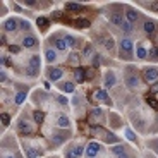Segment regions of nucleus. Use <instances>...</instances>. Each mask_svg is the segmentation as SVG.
Returning a JSON list of instances; mask_svg holds the SVG:
<instances>
[{
    "instance_id": "1",
    "label": "nucleus",
    "mask_w": 158,
    "mask_h": 158,
    "mask_svg": "<svg viewBox=\"0 0 158 158\" xmlns=\"http://www.w3.org/2000/svg\"><path fill=\"white\" fill-rule=\"evenodd\" d=\"M118 48V57L124 60H132L136 59V47H134V40L131 36H122L117 41Z\"/></svg>"
},
{
    "instance_id": "2",
    "label": "nucleus",
    "mask_w": 158,
    "mask_h": 158,
    "mask_svg": "<svg viewBox=\"0 0 158 158\" xmlns=\"http://www.w3.org/2000/svg\"><path fill=\"white\" fill-rule=\"evenodd\" d=\"M124 83H126V86L129 88L131 91H138L139 88H141V79H139V76H138V71L132 69V65H127L126 67Z\"/></svg>"
},
{
    "instance_id": "3",
    "label": "nucleus",
    "mask_w": 158,
    "mask_h": 158,
    "mask_svg": "<svg viewBox=\"0 0 158 158\" xmlns=\"http://www.w3.org/2000/svg\"><path fill=\"white\" fill-rule=\"evenodd\" d=\"M16 129L19 131L21 134H33L35 132V120H31L28 114H23L16 122Z\"/></svg>"
},
{
    "instance_id": "4",
    "label": "nucleus",
    "mask_w": 158,
    "mask_h": 158,
    "mask_svg": "<svg viewBox=\"0 0 158 158\" xmlns=\"http://www.w3.org/2000/svg\"><path fill=\"white\" fill-rule=\"evenodd\" d=\"M107 19L110 24H114L115 28H122V24L126 23V17H124V12H122V7H117V5H114V7L110 9V10H107Z\"/></svg>"
},
{
    "instance_id": "5",
    "label": "nucleus",
    "mask_w": 158,
    "mask_h": 158,
    "mask_svg": "<svg viewBox=\"0 0 158 158\" xmlns=\"http://www.w3.org/2000/svg\"><path fill=\"white\" fill-rule=\"evenodd\" d=\"M52 124L57 127V129H71V118H69L67 114H64V112H55V114L52 115Z\"/></svg>"
},
{
    "instance_id": "6",
    "label": "nucleus",
    "mask_w": 158,
    "mask_h": 158,
    "mask_svg": "<svg viewBox=\"0 0 158 158\" xmlns=\"http://www.w3.org/2000/svg\"><path fill=\"white\" fill-rule=\"evenodd\" d=\"M40 67H41V59H40V55H36V53L29 55L28 62H26V72H28V76H31V77L38 76Z\"/></svg>"
},
{
    "instance_id": "7",
    "label": "nucleus",
    "mask_w": 158,
    "mask_h": 158,
    "mask_svg": "<svg viewBox=\"0 0 158 158\" xmlns=\"http://www.w3.org/2000/svg\"><path fill=\"white\" fill-rule=\"evenodd\" d=\"M50 43L57 52H67L69 50V45L65 41V35H62V33H53L50 36Z\"/></svg>"
},
{
    "instance_id": "8",
    "label": "nucleus",
    "mask_w": 158,
    "mask_h": 158,
    "mask_svg": "<svg viewBox=\"0 0 158 158\" xmlns=\"http://www.w3.org/2000/svg\"><path fill=\"white\" fill-rule=\"evenodd\" d=\"M118 83V76L117 72L114 71V69H107L105 71V74H103V86H105V89H112V88H115Z\"/></svg>"
},
{
    "instance_id": "9",
    "label": "nucleus",
    "mask_w": 158,
    "mask_h": 158,
    "mask_svg": "<svg viewBox=\"0 0 158 158\" xmlns=\"http://www.w3.org/2000/svg\"><path fill=\"white\" fill-rule=\"evenodd\" d=\"M124 17H126L127 23H131L134 26V24H138L139 19H141V12H139L138 9H134L132 5H126V7H124Z\"/></svg>"
},
{
    "instance_id": "10",
    "label": "nucleus",
    "mask_w": 158,
    "mask_h": 158,
    "mask_svg": "<svg viewBox=\"0 0 158 158\" xmlns=\"http://www.w3.org/2000/svg\"><path fill=\"white\" fill-rule=\"evenodd\" d=\"M143 77L148 84H155L158 81V67L156 65H148L143 69Z\"/></svg>"
},
{
    "instance_id": "11",
    "label": "nucleus",
    "mask_w": 158,
    "mask_h": 158,
    "mask_svg": "<svg viewBox=\"0 0 158 158\" xmlns=\"http://www.w3.org/2000/svg\"><path fill=\"white\" fill-rule=\"evenodd\" d=\"M40 45V40L38 36L35 35V33H26V35L23 36V40H21V47L23 48H36Z\"/></svg>"
},
{
    "instance_id": "12",
    "label": "nucleus",
    "mask_w": 158,
    "mask_h": 158,
    "mask_svg": "<svg viewBox=\"0 0 158 158\" xmlns=\"http://www.w3.org/2000/svg\"><path fill=\"white\" fill-rule=\"evenodd\" d=\"M65 76V71H64L62 67H48L47 69V79L48 81H52V83H57L59 84V81Z\"/></svg>"
},
{
    "instance_id": "13",
    "label": "nucleus",
    "mask_w": 158,
    "mask_h": 158,
    "mask_svg": "<svg viewBox=\"0 0 158 158\" xmlns=\"http://www.w3.org/2000/svg\"><path fill=\"white\" fill-rule=\"evenodd\" d=\"M43 59H45V62H47L48 65H53V64L59 60V52L52 47V45H47L45 50H43Z\"/></svg>"
},
{
    "instance_id": "14",
    "label": "nucleus",
    "mask_w": 158,
    "mask_h": 158,
    "mask_svg": "<svg viewBox=\"0 0 158 158\" xmlns=\"http://www.w3.org/2000/svg\"><path fill=\"white\" fill-rule=\"evenodd\" d=\"M2 29H4V33L7 35V33H16L17 29H19V19L17 17H9V19L2 21Z\"/></svg>"
},
{
    "instance_id": "15",
    "label": "nucleus",
    "mask_w": 158,
    "mask_h": 158,
    "mask_svg": "<svg viewBox=\"0 0 158 158\" xmlns=\"http://www.w3.org/2000/svg\"><path fill=\"white\" fill-rule=\"evenodd\" d=\"M110 153L114 155L115 158H131V151L126 144H115V146H112Z\"/></svg>"
},
{
    "instance_id": "16",
    "label": "nucleus",
    "mask_w": 158,
    "mask_h": 158,
    "mask_svg": "<svg viewBox=\"0 0 158 158\" xmlns=\"http://www.w3.org/2000/svg\"><path fill=\"white\" fill-rule=\"evenodd\" d=\"M150 55V47L146 45V41H139L136 45V59L138 60H146Z\"/></svg>"
},
{
    "instance_id": "17",
    "label": "nucleus",
    "mask_w": 158,
    "mask_h": 158,
    "mask_svg": "<svg viewBox=\"0 0 158 158\" xmlns=\"http://www.w3.org/2000/svg\"><path fill=\"white\" fill-rule=\"evenodd\" d=\"M100 153H102V144L98 141L88 143V146H86V156L88 158H96Z\"/></svg>"
},
{
    "instance_id": "18",
    "label": "nucleus",
    "mask_w": 158,
    "mask_h": 158,
    "mask_svg": "<svg viewBox=\"0 0 158 158\" xmlns=\"http://www.w3.org/2000/svg\"><path fill=\"white\" fill-rule=\"evenodd\" d=\"M158 26L156 23H155L153 19H144L143 21V31H144V35L146 36H153L155 33H156Z\"/></svg>"
},
{
    "instance_id": "19",
    "label": "nucleus",
    "mask_w": 158,
    "mask_h": 158,
    "mask_svg": "<svg viewBox=\"0 0 158 158\" xmlns=\"http://www.w3.org/2000/svg\"><path fill=\"white\" fill-rule=\"evenodd\" d=\"M93 96H95V100H98V102H102V103H108V105H112V100H110V96H108L107 89L96 88V89L93 91Z\"/></svg>"
},
{
    "instance_id": "20",
    "label": "nucleus",
    "mask_w": 158,
    "mask_h": 158,
    "mask_svg": "<svg viewBox=\"0 0 158 158\" xmlns=\"http://www.w3.org/2000/svg\"><path fill=\"white\" fill-rule=\"evenodd\" d=\"M23 146H24V155H26V158H38L40 153H41V150L33 146L31 143H24Z\"/></svg>"
},
{
    "instance_id": "21",
    "label": "nucleus",
    "mask_w": 158,
    "mask_h": 158,
    "mask_svg": "<svg viewBox=\"0 0 158 158\" xmlns=\"http://www.w3.org/2000/svg\"><path fill=\"white\" fill-rule=\"evenodd\" d=\"M65 41H67L69 48H76L79 45H83V38H79L76 35H71V33H65Z\"/></svg>"
},
{
    "instance_id": "22",
    "label": "nucleus",
    "mask_w": 158,
    "mask_h": 158,
    "mask_svg": "<svg viewBox=\"0 0 158 158\" xmlns=\"http://www.w3.org/2000/svg\"><path fill=\"white\" fill-rule=\"evenodd\" d=\"M67 64L77 69L79 65H81V53H77V52H71V53H67Z\"/></svg>"
},
{
    "instance_id": "23",
    "label": "nucleus",
    "mask_w": 158,
    "mask_h": 158,
    "mask_svg": "<svg viewBox=\"0 0 158 158\" xmlns=\"http://www.w3.org/2000/svg\"><path fill=\"white\" fill-rule=\"evenodd\" d=\"M103 110L100 107H95V108H91V120L93 122H103Z\"/></svg>"
},
{
    "instance_id": "24",
    "label": "nucleus",
    "mask_w": 158,
    "mask_h": 158,
    "mask_svg": "<svg viewBox=\"0 0 158 158\" xmlns=\"http://www.w3.org/2000/svg\"><path fill=\"white\" fill-rule=\"evenodd\" d=\"M59 88L64 93H74L76 91V84L72 81H65V83H59Z\"/></svg>"
},
{
    "instance_id": "25",
    "label": "nucleus",
    "mask_w": 158,
    "mask_h": 158,
    "mask_svg": "<svg viewBox=\"0 0 158 158\" xmlns=\"http://www.w3.org/2000/svg\"><path fill=\"white\" fill-rule=\"evenodd\" d=\"M64 158H79L77 153H76V150H74V143L69 144V146H65V150H64Z\"/></svg>"
},
{
    "instance_id": "26",
    "label": "nucleus",
    "mask_w": 158,
    "mask_h": 158,
    "mask_svg": "<svg viewBox=\"0 0 158 158\" xmlns=\"http://www.w3.org/2000/svg\"><path fill=\"white\" fill-rule=\"evenodd\" d=\"M69 138V132L67 134H65V132H59V134H55V138H53V136H52V143H53V144H60V143H64L65 141V139Z\"/></svg>"
},
{
    "instance_id": "27",
    "label": "nucleus",
    "mask_w": 158,
    "mask_h": 158,
    "mask_svg": "<svg viewBox=\"0 0 158 158\" xmlns=\"http://www.w3.org/2000/svg\"><path fill=\"white\" fill-rule=\"evenodd\" d=\"M19 29L21 31H26V33H31V23L29 21H24V19H19Z\"/></svg>"
},
{
    "instance_id": "28",
    "label": "nucleus",
    "mask_w": 158,
    "mask_h": 158,
    "mask_svg": "<svg viewBox=\"0 0 158 158\" xmlns=\"http://www.w3.org/2000/svg\"><path fill=\"white\" fill-rule=\"evenodd\" d=\"M52 98L55 100V102L59 103V105H62V107H67V103H69V100L65 98V96H64V95H59V93H57V95H53V96H52Z\"/></svg>"
},
{
    "instance_id": "29",
    "label": "nucleus",
    "mask_w": 158,
    "mask_h": 158,
    "mask_svg": "<svg viewBox=\"0 0 158 158\" xmlns=\"http://www.w3.org/2000/svg\"><path fill=\"white\" fill-rule=\"evenodd\" d=\"M91 55H93V47H91L89 43H86L83 48V57L84 59H91Z\"/></svg>"
},
{
    "instance_id": "30",
    "label": "nucleus",
    "mask_w": 158,
    "mask_h": 158,
    "mask_svg": "<svg viewBox=\"0 0 158 158\" xmlns=\"http://www.w3.org/2000/svg\"><path fill=\"white\" fill-rule=\"evenodd\" d=\"M74 79H76V83H83L84 81V72H83V69H76L74 71Z\"/></svg>"
},
{
    "instance_id": "31",
    "label": "nucleus",
    "mask_w": 158,
    "mask_h": 158,
    "mask_svg": "<svg viewBox=\"0 0 158 158\" xmlns=\"http://www.w3.org/2000/svg\"><path fill=\"white\" fill-rule=\"evenodd\" d=\"M120 29H122V31L126 33V35H131V33H134V26H132L131 23H127V21L122 24V28H120Z\"/></svg>"
},
{
    "instance_id": "32",
    "label": "nucleus",
    "mask_w": 158,
    "mask_h": 158,
    "mask_svg": "<svg viewBox=\"0 0 158 158\" xmlns=\"http://www.w3.org/2000/svg\"><path fill=\"white\" fill-rule=\"evenodd\" d=\"M124 134H126V138L129 139V141H136V139H138V136H136L134 132H132V129H129V127L124 129Z\"/></svg>"
},
{
    "instance_id": "33",
    "label": "nucleus",
    "mask_w": 158,
    "mask_h": 158,
    "mask_svg": "<svg viewBox=\"0 0 158 158\" xmlns=\"http://www.w3.org/2000/svg\"><path fill=\"white\" fill-rule=\"evenodd\" d=\"M24 100H26V93H24V91H19V93H16V98H14V102H16L17 105H21Z\"/></svg>"
},
{
    "instance_id": "34",
    "label": "nucleus",
    "mask_w": 158,
    "mask_h": 158,
    "mask_svg": "<svg viewBox=\"0 0 158 158\" xmlns=\"http://www.w3.org/2000/svg\"><path fill=\"white\" fill-rule=\"evenodd\" d=\"M0 79H2V84L9 83V74H7V69L5 67H2V71H0Z\"/></svg>"
},
{
    "instance_id": "35",
    "label": "nucleus",
    "mask_w": 158,
    "mask_h": 158,
    "mask_svg": "<svg viewBox=\"0 0 158 158\" xmlns=\"http://www.w3.org/2000/svg\"><path fill=\"white\" fill-rule=\"evenodd\" d=\"M103 47L107 48V50H114V40H112V38H105V40H103Z\"/></svg>"
},
{
    "instance_id": "36",
    "label": "nucleus",
    "mask_w": 158,
    "mask_h": 158,
    "mask_svg": "<svg viewBox=\"0 0 158 158\" xmlns=\"http://www.w3.org/2000/svg\"><path fill=\"white\" fill-rule=\"evenodd\" d=\"M150 59H158V47L156 45H153V47H150Z\"/></svg>"
},
{
    "instance_id": "37",
    "label": "nucleus",
    "mask_w": 158,
    "mask_h": 158,
    "mask_svg": "<svg viewBox=\"0 0 158 158\" xmlns=\"http://www.w3.org/2000/svg\"><path fill=\"white\" fill-rule=\"evenodd\" d=\"M148 146H150L151 150H153L155 153L158 155V139H153V141H148Z\"/></svg>"
},
{
    "instance_id": "38",
    "label": "nucleus",
    "mask_w": 158,
    "mask_h": 158,
    "mask_svg": "<svg viewBox=\"0 0 158 158\" xmlns=\"http://www.w3.org/2000/svg\"><path fill=\"white\" fill-rule=\"evenodd\" d=\"M65 9L67 10H81V4H67Z\"/></svg>"
},
{
    "instance_id": "39",
    "label": "nucleus",
    "mask_w": 158,
    "mask_h": 158,
    "mask_svg": "<svg viewBox=\"0 0 158 158\" xmlns=\"http://www.w3.org/2000/svg\"><path fill=\"white\" fill-rule=\"evenodd\" d=\"M9 120H10V117H9V114H2V124H4V127H7L9 126Z\"/></svg>"
},
{
    "instance_id": "40",
    "label": "nucleus",
    "mask_w": 158,
    "mask_h": 158,
    "mask_svg": "<svg viewBox=\"0 0 158 158\" xmlns=\"http://www.w3.org/2000/svg\"><path fill=\"white\" fill-rule=\"evenodd\" d=\"M77 26L79 28H89V23L86 19H81V21H77Z\"/></svg>"
},
{
    "instance_id": "41",
    "label": "nucleus",
    "mask_w": 158,
    "mask_h": 158,
    "mask_svg": "<svg viewBox=\"0 0 158 158\" xmlns=\"http://www.w3.org/2000/svg\"><path fill=\"white\" fill-rule=\"evenodd\" d=\"M43 120V114L41 112H35V122H41Z\"/></svg>"
},
{
    "instance_id": "42",
    "label": "nucleus",
    "mask_w": 158,
    "mask_h": 158,
    "mask_svg": "<svg viewBox=\"0 0 158 158\" xmlns=\"http://www.w3.org/2000/svg\"><path fill=\"white\" fill-rule=\"evenodd\" d=\"M38 24H41V28H47V21L41 17V19H38Z\"/></svg>"
},
{
    "instance_id": "43",
    "label": "nucleus",
    "mask_w": 158,
    "mask_h": 158,
    "mask_svg": "<svg viewBox=\"0 0 158 158\" xmlns=\"http://www.w3.org/2000/svg\"><path fill=\"white\" fill-rule=\"evenodd\" d=\"M2 158H16V155H9V153H2Z\"/></svg>"
},
{
    "instance_id": "44",
    "label": "nucleus",
    "mask_w": 158,
    "mask_h": 158,
    "mask_svg": "<svg viewBox=\"0 0 158 158\" xmlns=\"http://www.w3.org/2000/svg\"><path fill=\"white\" fill-rule=\"evenodd\" d=\"M158 91V83H155L153 86H151V93H156Z\"/></svg>"
},
{
    "instance_id": "45",
    "label": "nucleus",
    "mask_w": 158,
    "mask_h": 158,
    "mask_svg": "<svg viewBox=\"0 0 158 158\" xmlns=\"http://www.w3.org/2000/svg\"><path fill=\"white\" fill-rule=\"evenodd\" d=\"M10 52H14V53H17V52H19V47H12V45H10Z\"/></svg>"
}]
</instances>
